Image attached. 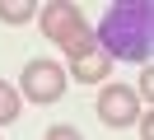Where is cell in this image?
<instances>
[{"label":"cell","instance_id":"obj_1","mask_svg":"<svg viewBox=\"0 0 154 140\" xmlns=\"http://www.w3.org/2000/svg\"><path fill=\"white\" fill-rule=\"evenodd\" d=\"M154 5L149 0H131V5H112L103 19V28H94L98 47H103L107 56H122V61H145L149 65L154 56Z\"/></svg>","mask_w":154,"mask_h":140},{"label":"cell","instance_id":"obj_2","mask_svg":"<svg viewBox=\"0 0 154 140\" xmlns=\"http://www.w3.org/2000/svg\"><path fill=\"white\" fill-rule=\"evenodd\" d=\"M38 28H42V33H47L51 42L70 56V61H84V56L98 47V37H94V28H89L84 9L70 5V0H51V5H42Z\"/></svg>","mask_w":154,"mask_h":140},{"label":"cell","instance_id":"obj_3","mask_svg":"<svg viewBox=\"0 0 154 140\" xmlns=\"http://www.w3.org/2000/svg\"><path fill=\"white\" fill-rule=\"evenodd\" d=\"M19 89H23L28 103L47 107V103H56L61 93H66V65H56V61H28V65H23Z\"/></svg>","mask_w":154,"mask_h":140},{"label":"cell","instance_id":"obj_4","mask_svg":"<svg viewBox=\"0 0 154 140\" xmlns=\"http://www.w3.org/2000/svg\"><path fill=\"white\" fill-rule=\"evenodd\" d=\"M135 117H140L135 89H126V84H107V89L98 93V121H103V126H131Z\"/></svg>","mask_w":154,"mask_h":140},{"label":"cell","instance_id":"obj_5","mask_svg":"<svg viewBox=\"0 0 154 140\" xmlns=\"http://www.w3.org/2000/svg\"><path fill=\"white\" fill-rule=\"evenodd\" d=\"M107 61H112V56H107L103 47H94L84 61H70V75H75L79 84H103V79H107V70H112Z\"/></svg>","mask_w":154,"mask_h":140},{"label":"cell","instance_id":"obj_6","mask_svg":"<svg viewBox=\"0 0 154 140\" xmlns=\"http://www.w3.org/2000/svg\"><path fill=\"white\" fill-rule=\"evenodd\" d=\"M19 107H23V103H19V89L0 79V126H10V121L19 117Z\"/></svg>","mask_w":154,"mask_h":140},{"label":"cell","instance_id":"obj_7","mask_svg":"<svg viewBox=\"0 0 154 140\" xmlns=\"http://www.w3.org/2000/svg\"><path fill=\"white\" fill-rule=\"evenodd\" d=\"M0 19H5V23H28V19H33V5H14V0H0Z\"/></svg>","mask_w":154,"mask_h":140},{"label":"cell","instance_id":"obj_8","mask_svg":"<svg viewBox=\"0 0 154 140\" xmlns=\"http://www.w3.org/2000/svg\"><path fill=\"white\" fill-rule=\"evenodd\" d=\"M47 140H84V135H79L75 126H51V131H47Z\"/></svg>","mask_w":154,"mask_h":140}]
</instances>
